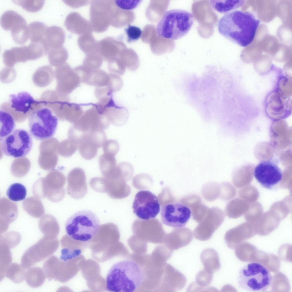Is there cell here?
I'll return each instance as SVG.
<instances>
[{
    "label": "cell",
    "mask_w": 292,
    "mask_h": 292,
    "mask_svg": "<svg viewBox=\"0 0 292 292\" xmlns=\"http://www.w3.org/2000/svg\"><path fill=\"white\" fill-rule=\"evenodd\" d=\"M259 22L251 13L236 10L220 19L218 23V31L226 38L245 47L253 41Z\"/></svg>",
    "instance_id": "6da1fadb"
},
{
    "label": "cell",
    "mask_w": 292,
    "mask_h": 292,
    "mask_svg": "<svg viewBox=\"0 0 292 292\" xmlns=\"http://www.w3.org/2000/svg\"><path fill=\"white\" fill-rule=\"evenodd\" d=\"M144 274L134 261L124 260L114 263L109 270L106 280L105 289L113 292H132L141 285Z\"/></svg>",
    "instance_id": "7a4b0ae2"
},
{
    "label": "cell",
    "mask_w": 292,
    "mask_h": 292,
    "mask_svg": "<svg viewBox=\"0 0 292 292\" xmlns=\"http://www.w3.org/2000/svg\"><path fill=\"white\" fill-rule=\"evenodd\" d=\"M194 17L192 14L180 9L166 12L157 24L156 30L159 36L175 40L186 34L192 27Z\"/></svg>",
    "instance_id": "3957f363"
},
{
    "label": "cell",
    "mask_w": 292,
    "mask_h": 292,
    "mask_svg": "<svg viewBox=\"0 0 292 292\" xmlns=\"http://www.w3.org/2000/svg\"><path fill=\"white\" fill-rule=\"evenodd\" d=\"M100 224L96 214L91 211L77 212L69 217L65 224L67 234L76 241L86 242L97 234Z\"/></svg>",
    "instance_id": "277c9868"
},
{
    "label": "cell",
    "mask_w": 292,
    "mask_h": 292,
    "mask_svg": "<svg viewBox=\"0 0 292 292\" xmlns=\"http://www.w3.org/2000/svg\"><path fill=\"white\" fill-rule=\"evenodd\" d=\"M238 283L242 289L250 291H266L271 286L272 276L266 267L257 263H249L242 267L238 275Z\"/></svg>",
    "instance_id": "5b68a950"
},
{
    "label": "cell",
    "mask_w": 292,
    "mask_h": 292,
    "mask_svg": "<svg viewBox=\"0 0 292 292\" xmlns=\"http://www.w3.org/2000/svg\"><path fill=\"white\" fill-rule=\"evenodd\" d=\"M28 120L29 133L37 140H43L51 138L56 132L58 118L48 108L42 107L34 111L29 115Z\"/></svg>",
    "instance_id": "8992f818"
},
{
    "label": "cell",
    "mask_w": 292,
    "mask_h": 292,
    "mask_svg": "<svg viewBox=\"0 0 292 292\" xmlns=\"http://www.w3.org/2000/svg\"><path fill=\"white\" fill-rule=\"evenodd\" d=\"M92 106V108L83 114L71 127L68 131V137L76 138L84 133L109 127L110 123L106 117L99 113Z\"/></svg>",
    "instance_id": "52a82bcc"
},
{
    "label": "cell",
    "mask_w": 292,
    "mask_h": 292,
    "mask_svg": "<svg viewBox=\"0 0 292 292\" xmlns=\"http://www.w3.org/2000/svg\"><path fill=\"white\" fill-rule=\"evenodd\" d=\"M1 142L3 153L16 158L26 156L31 151L33 146L31 135L23 129L15 130Z\"/></svg>",
    "instance_id": "ba28073f"
},
{
    "label": "cell",
    "mask_w": 292,
    "mask_h": 292,
    "mask_svg": "<svg viewBox=\"0 0 292 292\" xmlns=\"http://www.w3.org/2000/svg\"><path fill=\"white\" fill-rule=\"evenodd\" d=\"M58 241L56 238L44 236L29 248L23 254L21 265L28 269L52 255L57 250Z\"/></svg>",
    "instance_id": "9c48e42d"
},
{
    "label": "cell",
    "mask_w": 292,
    "mask_h": 292,
    "mask_svg": "<svg viewBox=\"0 0 292 292\" xmlns=\"http://www.w3.org/2000/svg\"><path fill=\"white\" fill-rule=\"evenodd\" d=\"M132 207L133 213L137 216L145 220L155 218L160 210L157 196L146 190H140L137 193Z\"/></svg>",
    "instance_id": "30bf717a"
},
{
    "label": "cell",
    "mask_w": 292,
    "mask_h": 292,
    "mask_svg": "<svg viewBox=\"0 0 292 292\" xmlns=\"http://www.w3.org/2000/svg\"><path fill=\"white\" fill-rule=\"evenodd\" d=\"M191 214V211L187 206L174 202L164 204L161 209L163 223L174 228L184 226L189 220Z\"/></svg>",
    "instance_id": "8fae6325"
},
{
    "label": "cell",
    "mask_w": 292,
    "mask_h": 292,
    "mask_svg": "<svg viewBox=\"0 0 292 292\" xmlns=\"http://www.w3.org/2000/svg\"><path fill=\"white\" fill-rule=\"evenodd\" d=\"M46 54L42 44L31 43L28 46L15 47L6 50L3 57L5 63L12 64L17 62L37 59Z\"/></svg>",
    "instance_id": "7c38bea8"
},
{
    "label": "cell",
    "mask_w": 292,
    "mask_h": 292,
    "mask_svg": "<svg viewBox=\"0 0 292 292\" xmlns=\"http://www.w3.org/2000/svg\"><path fill=\"white\" fill-rule=\"evenodd\" d=\"M90 23L92 31L102 33L110 25L111 0H93L90 8Z\"/></svg>",
    "instance_id": "4fadbf2b"
},
{
    "label": "cell",
    "mask_w": 292,
    "mask_h": 292,
    "mask_svg": "<svg viewBox=\"0 0 292 292\" xmlns=\"http://www.w3.org/2000/svg\"><path fill=\"white\" fill-rule=\"evenodd\" d=\"M224 218V213L220 208L216 207L209 208L203 220L194 230V237L201 241L209 240L221 225Z\"/></svg>",
    "instance_id": "5bb4252c"
},
{
    "label": "cell",
    "mask_w": 292,
    "mask_h": 292,
    "mask_svg": "<svg viewBox=\"0 0 292 292\" xmlns=\"http://www.w3.org/2000/svg\"><path fill=\"white\" fill-rule=\"evenodd\" d=\"M255 177L263 187L271 190L279 183L282 178V172L275 163L270 161H263L255 168Z\"/></svg>",
    "instance_id": "9a60e30c"
},
{
    "label": "cell",
    "mask_w": 292,
    "mask_h": 292,
    "mask_svg": "<svg viewBox=\"0 0 292 292\" xmlns=\"http://www.w3.org/2000/svg\"><path fill=\"white\" fill-rule=\"evenodd\" d=\"M106 140L105 133L98 130L82 135L78 141L80 154L84 159H92L97 155L98 149L102 147Z\"/></svg>",
    "instance_id": "2e32d148"
},
{
    "label": "cell",
    "mask_w": 292,
    "mask_h": 292,
    "mask_svg": "<svg viewBox=\"0 0 292 292\" xmlns=\"http://www.w3.org/2000/svg\"><path fill=\"white\" fill-rule=\"evenodd\" d=\"M277 92L270 93L266 100V110L268 116L275 121L284 119L290 115L291 101Z\"/></svg>",
    "instance_id": "e0dca14e"
},
{
    "label": "cell",
    "mask_w": 292,
    "mask_h": 292,
    "mask_svg": "<svg viewBox=\"0 0 292 292\" xmlns=\"http://www.w3.org/2000/svg\"><path fill=\"white\" fill-rule=\"evenodd\" d=\"M68 193L72 198L79 199L84 197L88 191L84 171L77 167L71 170L67 176Z\"/></svg>",
    "instance_id": "ac0fdd59"
},
{
    "label": "cell",
    "mask_w": 292,
    "mask_h": 292,
    "mask_svg": "<svg viewBox=\"0 0 292 292\" xmlns=\"http://www.w3.org/2000/svg\"><path fill=\"white\" fill-rule=\"evenodd\" d=\"M101 112L110 123L117 127L125 125L129 117L127 110L124 107L116 105L113 99L103 106Z\"/></svg>",
    "instance_id": "d6986e66"
},
{
    "label": "cell",
    "mask_w": 292,
    "mask_h": 292,
    "mask_svg": "<svg viewBox=\"0 0 292 292\" xmlns=\"http://www.w3.org/2000/svg\"><path fill=\"white\" fill-rule=\"evenodd\" d=\"M0 24L5 30L11 31V34L18 33L27 27L25 19L18 13L12 10L6 11L3 14L0 19Z\"/></svg>",
    "instance_id": "ffe728a7"
},
{
    "label": "cell",
    "mask_w": 292,
    "mask_h": 292,
    "mask_svg": "<svg viewBox=\"0 0 292 292\" xmlns=\"http://www.w3.org/2000/svg\"><path fill=\"white\" fill-rule=\"evenodd\" d=\"M9 101L11 108L16 112L23 114H26L33 110L34 104L39 103L26 92H21L17 94L10 95Z\"/></svg>",
    "instance_id": "44dd1931"
},
{
    "label": "cell",
    "mask_w": 292,
    "mask_h": 292,
    "mask_svg": "<svg viewBox=\"0 0 292 292\" xmlns=\"http://www.w3.org/2000/svg\"><path fill=\"white\" fill-rule=\"evenodd\" d=\"M64 24L69 31L78 35L92 31L90 21L75 12L71 13L67 16Z\"/></svg>",
    "instance_id": "7402d4cb"
},
{
    "label": "cell",
    "mask_w": 292,
    "mask_h": 292,
    "mask_svg": "<svg viewBox=\"0 0 292 292\" xmlns=\"http://www.w3.org/2000/svg\"><path fill=\"white\" fill-rule=\"evenodd\" d=\"M65 39V33L62 28L56 26L48 27L44 44L47 53L50 49H58L63 47Z\"/></svg>",
    "instance_id": "603a6c76"
},
{
    "label": "cell",
    "mask_w": 292,
    "mask_h": 292,
    "mask_svg": "<svg viewBox=\"0 0 292 292\" xmlns=\"http://www.w3.org/2000/svg\"><path fill=\"white\" fill-rule=\"evenodd\" d=\"M200 259L204 265V269L213 274L220 267L219 257L217 252L212 248L205 249L200 255Z\"/></svg>",
    "instance_id": "cb8c5ba5"
},
{
    "label": "cell",
    "mask_w": 292,
    "mask_h": 292,
    "mask_svg": "<svg viewBox=\"0 0 292 292\" xmlns=\"http://www.w3.org/2000/svg\"><path fill=\"white\" fill-rule=\"evenodd\" d=\"M171 247L178 249L188 244L193 238L192 231L186 227H181L174 230L171 234Z\"/></svg>",
    "instance_id": "d4e9b609"
},
{
    "label": "cell",
    "mask_w": 292,
    "mask_h": 292,
    "mask_svg": "<svg viewBox=\"0 0 292 292\" xmlns=\"http://www.w3.org/2000/svg\"><path fill=\"white\" fill-rule=\"evenodd\" d=\"M48 27L44 23L38 21L32 22L28 26L29 39L31 43H40L44 42Z\"/></svg>",
    "instance_id": "484cf974"
},
{
    "label": "cell",
    "mask_w": 292,
    "mask_h": 292,
    "mask_svg": "<svg viewBox=\"0 0 292 292\" xmlns=\"http://www.w3.org/2000/svg\"><path fill=\"white\" fill-rule=\"evenodd\" d=\"M0 140L1 141L14 130L16 124L12 115L3 109L0 111Z\"/></svg>",
    "instance_id": "4316f807"
},
{
    "label": "cell",
    "mask_w": 292,
    "mask_h": 292,
    "mask_svg": "<svg viewBox=\"0 0 292 292\" xmlns=\"http://www.w3.org/2000/svg\"><path fill=\"white\" fill-rule=\"evenodd\" d=\"M46 277L43 269L40 267H35L29 268L26 271L25 279L30 286L37 288L43 284Z\"/></svg>",
    "instance_id": "83f0119b"
},
{
    "label": "cell",
    "mask_w": 292,
    "mask_h": 292,
    "mask_svg": "<svg viewBox=\"0 0 292 292\" xmlns=\"http://www.w3.org/2000/svg\"><path fill=\"white\" fill-rule=\"evenodd\" d=\"M244 0H211L210 3L215 11L221 13H226L242 6Z\"/></svg>",
    "instance_id": "f1b7e54d"
},
{
    "label": "cell",
    "mask_w": 292,
    "mask_h": 292,
    "mask_svg": "<svg viewBox=\"0 0 292 292\" xmlns=\"http://www.w3.org/2000/svg\"><path fill=\"white\" fill-rule=\"evenodd\" d=\"M78 44L82 50L86 54L96 50L97 42L92 34L89 31L81 35L78 40Z\"/></svg>",
    "instance_id": "f546056e"
},
{
    "label": "cell",
    "mask_w": 292,
    "mask_h": 292,
    "mask_svg": "<svg viewBox=\"0 0 292 292\" xmlns=\"http://www.w3.org/2000/svg\"><path fill=\"white\" fill-rule=\"evenodd\" d=\"M100 170L104 177L108 176L114 169L116 166L115 156L104 153L99 158Z\"/></svg>",
    "instance_id": "4dcf8cb0"
},
{
    "label": "cell",
    "mask_w": 292,
    "mask_h": 292,
    "mask_svg": "<svg viewBox=\"0 0 292 292\" xmlns=\"http://www.w3.org/2000/svg\"><path fill=\"white\" fill-rule=\"evenodd\" d=\"M25 272L21 265L13 263L7 268L5 275L15 283H19L25 279Z\"/></svg>",
    "instance_id": "1f68e13d"
},
{
    "label": "cell",
    "mask_w": 292,
    "mask_h": 292,
    "mask_svg": "<svg viewBox=\"0 0 292 292\" xmlns=\"http://www.w3.org/2000/svg\"><path fill=\"white\" fill-rule=\"evenodd\" d=\"M27 194L25 187L22 184L15 183L11 185L8 188L6 195L11 200L18 201L25 199Z\"/></svg>",
    "instance_id": "d6a6232c"
},
{
    "label": "cell",
    "mask_w": 292,
    "mask_h": 292,
    "mask_svg": "<svg viewBox=\"0 0 292 292\" xmlns=\"http://www.w3.org/2000/svg\"><path fill=\"white\" fill-rule=\"evenodd\" d=\"M9 248L7 245L0 244V276H2V278L5 275L6 270L12 261Z\"/></svg>",
    "instance_id": "836d02e7"
},
{
    "label": "cell",
    "mask_w": 292,
    "mask_h": 292,
    "mask_svg": "<svg viewBox=\"0 0 292 292\" xmlns=\"http://www.w3.org/2000/svg\"><path fill=\"white\" fill-rule=\"evenodd\" d=\"M48 53L50 62L53 64L64 62L67 60L68 56L67 50L63 46L59 48L50 49Z\"/></svg>",
    "instance_id": "e575fe53"
},
{
    "label": "cell",
    "mask_w": 292,
    "mask_h": 292,
    "mask_svg": "<svg viewBox=\"0 0 292 292\" xmlns=\"http://www.w3.org/2000/svg\"><path fill=\"white\" fill-rule=\"evenodd\" d=\"M12 1L26 11L32 13L36 12L41 10L45 3L44 0H16Z\"/></svg>",
    "instance_id": "d590c367"
},
{
    "label": "cell",
    "mask_w": 292,
    "mask_h": 292,
    "mask_svg": "<svg viewBox=\"0 0 292 292\" xmlns=\"http://www.w3.org/2000/svg\"><path fill=\"white\" fill-rule=\"evenodd\" d=\"M103 59L96 51L87 54L83 61V65L94 69H99L103 63Z\"/></svg>",
    "instance_id": "8d00e7d4"
},
{
    "label": "cell",
    "mask_w": 292,
    "mask_h": 292,
    "mask_svg": "<svg viewBox=\"0 0 292 292\" xmlns=\"http://www.w3.org/2000/svg\"><path fill=\"white\" fill-rule=\"evenodd\" d=\"M277 92L285 98H288L291 96L292 94L291 78L288 76L281 78L278 82Z\"/></svg>",
    "instance_id": "74e56055"
},
{
    "label": "cell",
    "mask_w": 292,
    "mask_h": 292,
    "mask_svg": "<svg viewBox=\"0 0 292 292\" xmlns=\"http://www.w3.org/2000/svg\"><path fill=\"white\" fill-rule=\"evenodd\" d=\"M201 202V201L196 203L190 208L192 210L194 219L199 223L203 220L209 209L208 207Z\"/></svg>",
    "instance_id": "f35d334b"
},
{
    "label": "cell",
    "mask_w": 292,
    "mask_h": 292,
    "mask_svg": "<svg viewBox=\"0 0 292 292\" xmlns=\"http://www.w3.org/2000/svg\"><path fill=\"white\" fill-rule=\"evenodd\" d=\"M213 274L209 273L204 269L201 270L197 274L196 277V284L197 287L203 288L209 285L212 282Z\"/></svg>",
    "instance_id": "ab89813d"
},
{
    "label": "cell",
    "mask_w": 292,
    "mask_h": 292,
    "mask_svg": "<svg viewBox=\"0 0 292 292\" xmlns=\"http://www.w3.org/2000/svg\"><path fill=\"white\" fill-rule=\"evenodd\" d=\"M14 234L12 235L8 233L1 237L0 244L7 245L10 248L15 247L20 242L21 237L19 234Z\"/></svg>",
    "instance_id": "60d3db41"
},
{
    "label": "cell",
    "mask_w": 292,
    "mask_h": 292,
    "mask_svg": "<svg viewBox=\"0 0 292 292\" xmlns=\"http://www.w3.org/2000/svg\"><path fill=\"white\" fill-rule=\"evenodd\" d=\"M127 35V41L128 43L138 40L140 38L142 31L141 29L137 26L129 25L125 29Z\"/></svg>",
    "instance_id": "b9f144b4"
},
{
    "label": "cell",
    "mask_w": 292,
    "mask_h": 292,
    "mask_svg": "<svg viewBox=\"0 0 292 292\" xmlns=\"http://www.w3.org/2000/svg\"><path fill=\"white\" fill-rule=\"evenodd\" d=\"M102 147L104 153L115 156L119 150L120 146L117 141L111 139L106 140Z\"/></svg>",
    "instance_id": "7bdbcfd3"
},
{
    "label": "cell",
    "mask_w": 292,
    "mask_h": 292,
    "mask_svg": "<svg viewBox=\"0 0 292 292\" xmlns=\"http://www.w3.org/2000/svg\"><path fill=\"white\" fill-rule=\"evenodd\" d=\"M63 146V154L67 157L71 156L76 151L78 148L77 143L70 138L64 141Z\"/></svg>",
    "instance_id": "ee69618b"
},
{
    "label": "cell",
    "mask_w": 292,
    "mask_h": 292,
    "mask_svg": "<svg viewBox=\"0 0 292 292\" xmlns=\"http://www.w3.org/2000/svg\"><path fill=\"white\" fill-rule=\"evenodd\" d=\"M141 0L114 1L115 5L119 9L123 10H131L137 7L141 3Z\"/></svg>",
    "instance_id": "f6af8a7d"
},
{
    "label": "cell",
    "mask_w": 292,
    "mask_h": 292,
    "mask_svg": "<svg viewBox=\"0 0 292 292\" xmlns=\"http://www.w3.org/2000/svg\"><path fill=\"white\" fill-rule=\"evenodd\" d=\"M63 1L68 5L74 8L86 5L89 3L88 0H64Z\"/></svg>",
    "instance_id": "bcb514c9"
}]
</instances>
